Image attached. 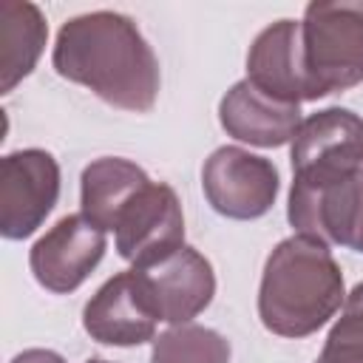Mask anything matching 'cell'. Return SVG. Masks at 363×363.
Returning a JSON list of instances; mask_svg holds the SVG:
<instances>
[{"instance_id":"1","label":"cell","mask_w":363,"mask_h":363,"mask_svg":"<svg viewBox=\"0 0 363 363\" xmlns=\"http://www.w3.org/2000/svg\"><path fill=\"white\" fill-rule=\"evenodd\" d=\"M54 71L85 85L102 102L145 113L159 96V60L139 26L119 11H88L60 26Z\"/></svg>"},{"instance_id":"2","label":"cell","mask_w":363,"mask_h":363,"mask_svg":"<svg viewBox=\"0 0 363 363\" xmlns=\"http://www.w3.org/2000/svg\"><path fill=\"white\" fill-rule=\"evenodd\" d=\"M346 301L343 269L329 244L289 235L272 247L258 286V318L281 337L315 335Z\"/></svg>"},{"instance_id":"3","label":"cell","mask_w":363,"mask_h":363,"mask_svg":"<svg viewBox=\"0 0 363 363\" xmlns=\"http://www.w3.org/2000/svg\"><path fill=\"white\" fill-rule=\"evenodd\" d=\"M303 68L315 96L363 82V0H315L301 20Z\"/></svg>"},{"instance_id":"4","label":"cell","mask_w":363,"mask_h":363,"mask_svg":"<svg viewBox=\"0 0 363 363\" xmlns=\"http://www.w3.org/2000/svg\"><path fill=\"white\" fill-rule=\"evenodd\" d=\"M292 184L326 187L363 170V116L349 108L309 113L289 142Z\"/></svg>"},{"instance_id":"5","label":"cell","mask_w":363,"mask_h":363,"mask_svg":"<svg viewBox=\"0 0 363 363\" xmlns=\"http://www.w3.org/2000/svg\"><path fill=\"white\" fill-rule=\"evenodd\" d=\"M201 190L218 216L252 221L272 210L281 190V176L267 156L224 145L204 159Z\"/></svg>"},{"instance_id":"6","label":"cell","mask_w":363,"mask_h":363,"mask_svg":"<svg viewBox=\"0 0 363 363\" xmlns=\"http://www.w3.org/2000/svg\"><path fill=\"white\" fill-rule=\"evenodd\" d=\"M60 199V164L43 147H23L0 159V233L23 241L37 233Z\"/></svg>"},{"instance_id":"7","label":"cell","mask_w":363,"mask_h":363,"mask_svg":"<svg viewBox=\"0 0 363 363\" xmlns=\"http://www.w3.org/2000/svg\"><path fill=\"white\" fill-rule=\"evenodd\" d=\"M105 230L85 213H71L34 241L28 250V267L43 289L68 295L88 281V275L105 258Z\"/></svg>"},{"instance_id":"8","label":"cell","mask_w":363,"mask_h":363,"mask_svg":"<svg viewBox=\"0 0 363 363\" xmlns=\"http://www.w3.org/2000/svg\"><path fill=\"white\" fill-rule=\"evenodd\" d=\"M116 252L145 269L184 247V213L176 190L164 182L142 187L116 221Z\"/></svg>"},{"instance_id":"9","label":"cell","mask_w":363,"mask_h":363,"mask_svg":"<svg viewBox=\"0 0 363 363\" xmlns=\"http://www.w3.org/2000/svg\"><path fill=\"white\" fill-rule=\"evenodd\" d=\"M286 218L298 235L363 252V170L326 187H289Z\"/></svg>"},{"instance_id":"10","label":"cell","mask_w":363,"mask_h":363,"mask_svg":"<svg viewBox=\"0 0 363 363\" xmlns=\"http://www.w3.org/2000/svg\"><path fill=\"white\" fill-rule=\"evenodd\" d=\"M159 312L139 269H125L108 278L85 303L82 326L91 340L105 346H142L156 340Z\"/></svg>"},{"instance_id":"11","label":"cell","mask_w":363,"mask_h":363,"mask_svg":"<svg viewBox=\"0 0 363 363\" xmlns=\"http://www.w3.org/2000/svg\"><path fill=\"white\" fill-rule=\"evenodd\" d=\"M139 272L147 284L159 320L170 326L190 323L210 306L216 295V272L210 261L187 244Z\"/></svg>"},{"instance_id":"12","label":"cell","mask_w":363,"mask_h":363,"mask_svg":"<svg viewBox=\"0 0 363 363\" xmlns=\"http://www.w3.org/2000/svg\"><path fill=\"white\" fill-rule=\"evenodd\" d=\"M247 79L281 102H315V88L303 68L301 23L278 20L267 26L247 51Z\"/></svg>"},{"instance_id":"13","label":"cell","mask_w":363,"mask_h":363,"mask_svg":"<svg viewBox=\"0 0 363 363\" xmlns=\"http://www.w3.org/2000/svg\"><path fill=\"white\" fill-rule=\"evenodd\" d=\"M218 122L227 136L238 142L255 147H281L295 139L303 119L301 105L281 102L250 79H238L218 102Z\"/></svg>"},{"instance_id":"14","label":"cell","mask_w":363,"mask_h":363,"mask_svg":"<svg viewBox=\"0 0 363 363\" xmlns=\"http://www.w3.org/2000/svg\"><path fill=\"white\" fill-rule=\"evenodd\" d=\"M150 184V176L130 159L122 156H102L85 164L79 176V204L82 213L99 224L105 233L116 230L122 210L130 199Z\"/></svg>"},{"instance_id":"15","label":"cell","mask_w":363,"mask_h":363,"mask_svg":"<svg viewBox=\"0 0 363 363\" xmlns=\"http://www.w3.org/2000/svg\"><path fill=\"white\" fill-rule=\"evenodd\" d=\"M48 40V23L40 6L28 0L0 3V94H9L40 62Z\"/></svg>"},{"instance_id":"16","label":"cell","mask_w":363,"mask_h":363,"mask_svg":"<svg viewBox=\"0 0 363 363\" xmlns=\"http://www.w3.org/2000/svg\"><path fill=\"white\" fill-rule=\"evenodd\" d=\"M230 340L199 323L170 326L153 340L150 363H230Z\"/></svg>"},{"instance_id":"17","label":"cell","mask_w":363,"mask_h":363,"mask_svg":"<svg viewBox=\"0 0 363 363\" xmlns=\"http://www.w3.org/2000/svg\"><path fill=\"white\" fill-rule=\"evenodd\" d=\"M323 363H363V281L352 286L343 301L340 318L332 323L323 352Z\"/></svg>"},{"instance_id":"18","label":"cell","mask_w":363,"mask_h":363,"mask_svg":"<svg viewBox=\"0 0 363 363\" xmlns=\"http://www.w3.org/2000/svg\"><path fill=\"white\" fill-rule=\"evenodd\" d=\"M11 363H65V360H62V354H57L51 349H26Z\"/></svg>"},{"instance_id":"19","label":"cell","mask_w":363,"mask_h":363,"mask_svg":"<svg viewBox=\"0 0 363 363\" xmlns=\"http://www.w3.org/2000/svg\"><path fill=\"white\" fill-rule=\"evenodd\" d=\"M85 363H111V360H102V357H91V360H85Z\"/></svg>"},{"instance_id":"20","label":"cell","mask_w":363,"mask_h":363,"mask_svg":"<svg viewBox=\"0 0 363 363\" xmlns=\"http://www.w3.org/2000/svg\"><path fill=\"white\" fill-rule=\"evenodd\" d=\"M315 363H323V360H320V357H318V360H315Z\"/></svg>"}]
</instances>
